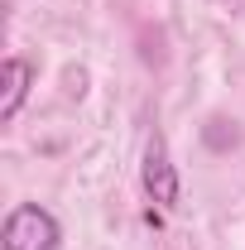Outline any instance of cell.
Listing matches in <instances>:
<instances>
[{"label":"cell","mask_w":245,"mask_h":250,"mask_svg":"<svg viewBox=\"0 0 245 250\" xmlns=\"http://www.w3.org/2000/svg\"><path fill=\"white\" fill-rule=\"evenodd\" d=\"M0 246L5 250H62V231L53 221V212H43L39 202H20L0 226Z\"/></svg>","instance_id":"obj_1"},{"label":"cell","mask_w":245,"mask_h":250,"mask_svg":"<svg viewBox=\"0 0 245 250\" xmlns=\"http://www.w3.org/2000/svg\"><path fill=\"white\" fill-rule=\"evenodd\" d=\"M144 192H149L159 207H173V202H178V173H173V164H168L163 135H154L149 149H144Z\"/></svg>","instance_id":"obj_2"},{"label":"cell","mask_w":245,"mask_h":250,"mask_svg":"<svg viewBox=\"0 0 245 250\" xmlns=\"http://www.w3.org/2000/svg\"><path fill=\"white\" fill-rule=\"evenodd\" d=\"M29 77H34V67H29L24 58H10V62H5V96H0V121H15L20 101H24V92H29Z\"/></svg>","instance_id":"obj_3"}]
</instances>
